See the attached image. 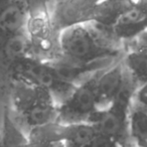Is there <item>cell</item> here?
<instances>
[{
  "label": "cell",
  "mask_w": 147,
  "mask_h": 147,
  "mask_svg": "<svg viewBox=\"0 0 147 147\" xmlns=\"http://www.w3.org/2000/svg\"><path fill=\"white\" fill-rule=\"evenodd\" d=\"M123 43L110 30L94 21L71 25L59 31L61 55L84 65L114 63L123 57Z\"/></svg>",
  "instance_id": "6da1fadb"
},
{
  "label": "cell",
  "mask_w": 147,
  "mask_h": 147,
  "mask_svg": "<svg viewBox=\"0 0 147 147\" xmlns=\"http://www.w3.org/2000/svg\"><path fill=\"white\" fill-rule=\"evenodd\" d=\"M7 98L12 114L27 132L57 120L59 103L47 89L12 80Z\"/></svg>",
  "instance_id": "7a4b0ae2"
},
{
  "label": "cell",
  "mask_w": 147,
  "mask_h": 147,
  "mask_svg": "<svg viewBox=\"0 0 147 147\" xmlns=\"http://www.w3.org/2000/svg\"><path fill=\"white\" fill-rule=\"evenodd\" d=\"M51 5L29 8L25 29L30 42V55L45 61L61 57L59 31L51 20Z\"/></svg>",
  "instance_id": "3957f363"
},
{
  "label": "cell",
  "mask_w": 147,
  "mask_h": 147,
  "mask_svg": "<svg viewBox=\"0 0 147 147\" xmlns=\"http://www.w3.org/2000/svg\"><path fill=\"white\" fill-rule=\"evenodd\" d=\"M134 90V85L129 79L127 85L116 100L106 108L97 110L90 120L98 132L114 138L118 141L121 147L131 145L128 133V121Z\"/></svg>",
  "instance_id": "277c9868"
},
{
  "label": "cell",
  "mask_w": 147,
  "mask_h": 147,
  "mask_svg": "<svg viewBox=\"0 0 147 147\" xmlns=\"http://www.w3.org/2000/svg\"><path fill=\"white\" fill-rule=\"evenodd\" d=\"M20 80L34 86L49 90L57 103H61L71 94L76 86L61 81L49 61L28 55L19 61L11 73L10 82Z\"/></svg>",
  "instance_id": "5b68a950"
},
{
  "label": "cell",
  "mask_w": 147,
  "mask_h": 147,
  "mask_svg": "<svg viewBox=\"0 0 147 147\" xmlns=\"http://www.w3.org/2000/svg\"><path fill=\"white\" fill-rule=\"evenodd\" d=\"M99 71L77 85L71 94L59 103L57 121L61 123L90 122L95 112L99 110L96 95V79Z\"/></svg>",
  "instance_id": "8992f818"
},
{
  "label": "cell",
  "mask_w": 147,
  "mask_h": 147,
  "mask_svg": "<svg viewBox=\"0 0 147 147\" xmlns=\"http://www.w3.org/2000/svg\"><path fill=\"white\" fill-rule=\"evenodd\" d=\"M101 0H55L51 5V20L59 31L80 23L91 22Z\"/></svg>",
  "instance_id": "52a82bcc"
},
{
  "label": "cell",
  "mask_w": 147,
  "mask_h": 147,
  "mask_svg": "<svg viewBox=\"0 0 147 147\" xmlns=\"http://www.w3.org/2000/svg\"><path fill=\"white\" fill-rule=\"evenodd\" d=\"M30 55V42L26 30L0 39V86L6 92L13 69L23 59Z\"/></svg>",
  "instance_id": "ba28073f"
},
{
  "label": "cell",
  "mask_w": 147,
  "mask_h": 147,
  "mask_svg": "<svg viewBox=\"0 0 147 147\" xmlns=\"http://www.w3.org/2000/svg\"><path fill=\"white\" fill-rule=\"evenodd\" d=\"M121 59L101 69L97 75L96 95L99 109L106 108L116 100L128 83L129 78Z\"/></svg>",
  "instance_id": "9c48e42d"
},
{
  "label": "cell",
  "mask_w": 147,
  "mask_h": 147,
  "mask_svg": "<svg viewBox=\"0 0 147 147\" xmlns=\"http://www.w3.org/2000/svg\"><path fill=\"white\" fill-rule=\"evenodd\" d=\"M128 43L121 59L127 76L136 88L147 82V45L137 38Z\"/></svg>",
  "instance_id": "30bf717a"
},
{
  "label": "cell",
  "mask_w": 147,
  "mask_h": 147,
  "mask_svg": "<svg viewBox=\"0 0 147 147\" xmlns=\"http://www.w3.org/2000/svg\"><path fill=\"white\" fill-rule=\"evenodd\" d=\"M28 7L25 0H14L0 5V39L26 29Z\"/></svg>",
  "instance_id": "8fae6325"
},
{
  "label": "cell",
  "mask_w": 147,
  "mask_h": 147,
  "mask_svg": "<svg viewBox=\"0 0 147 147\" xmlns=\"http://www.w3.org/2000/svg\"><path fill=\"white\" fill-rule=\"evenodd\" d=\"M28 143V132L16 120L8 105H5L0 125V147H26Z\"/></svg>",
  "instance_id": "7c38bea8"
},
{
  "label": "cell",
  "mask_w": 147,
  "mask_h": 147,
  "mask_svg": "<svg viewBox=\"0 0 147 147\" xmlns=\"http://www.w3.org/2000/svg\"><path fill=\"white\" fill-rule=\"evenodd\" d=\"M97 132L96 127L91 122H59L57 126L59 140L63 141L67 147H83Z\"/></svg>",
  "instance_id": "4fadbf2b"
},
{
  "label": "cell",
  "mask_w": 147,
  "mask_h": 147,
  "mask_svg": "<svg viewBox=\"0 0 147 147\" xmlns=\"http://www.w3.org/2000/svg\"><path fill=\"white\" fill-rule=\"evenodd\" d=\"M128 133L131 145L147 146V110L133 103L129 113Z\"/></svg>",
  "instance_id": "5bb4252c"
},
{
  "label": "cell",
  "mask_w": 147,
  "mask_h": 147,
  "mask_svg": "<svg viewBox=\"0 0 147 147\" xmlns=\"http://www.w3.org/2000/svg\"><path fill=\"white\" fill-rule=\"evenodd\" d=\"M83 147H121V145L112 137L97 132L93 138Z\"/></svg>",
  "instance_id": "9a60e30c"
},
{
  "label": "cell",
  "mask_w": 147,
  "mask_h": 147,
  "mask_svg": "<svg viewBox=\"0 0 147 147\" xmlns=\"http://www.w3.org/2000/svg\"><path fill=\"white\" fill-rule=\"evenodd\" d=\"M132 103L147 110V82L135 88L133 92Z\"/></svg>",
  "instance_id": "2e32d148"
},
{
  "label": "cell",
  "mask_w": 147,
  "mask_h": 147,
  "mask_svg": "<svg viewBox=\"0 0 147 147\" xmlns=\"http://www.w3.org/2000/svg\"><path fill=\"white\" fill-rule=\"evenodd\" d=\"M131 6H137L147 12V0H128Z\"/></svg>",
  "instance_id": "e0dca14e"
},
{
  "label": "cell",
  "mask_w": 147,
  "mask_h": 147,
  "mask_svg": "<svg viewBox=\"0 0 147 147\" xmlns=\"http://www.w3.org/2000/svg\"><path fill=\"white\" fill-rule=\"evenodd\" d=\"M49 147H67L63 141H55V142L51 143Z\"/></svg>",
  "instance_id": "ac0fdd59"
},
{
  "label": "cell",
  "mask_w": 147,
  "mask_h": 147,
  "mask_svg": "<svg viewBox=\"0 0 147 147\" xmlns=\"http://www.w3.org/2000/svg\"><path fill=\"white\" fill-rule=\"evenodd\" d=\"M12 1H14V0H0V5L7 4V3H10Z\"/></svg>",
  "instance_id": "d6986e66"
},
{
  "label": "cell",
  "mask_w": 147,
  "mask_h": 147,
  "mask_svg": "<svg viewBox=\"0 0 147 147\" xmlns=\"http://www.w3.org/2000/svg\"><path fill=\"white\" fill-rule=\"evenodd\" d=\"M127 147H147V146H138V145H130V146Z\"/></svg>",
  "instance_id": "ffe728a7"
}]
</instances>
